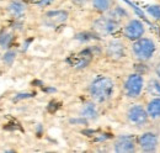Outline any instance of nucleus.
<instances>
[{"label":"nucleus","mask_w":160,"mask_h":153,"mask_svg":"<svg viewBox=\"0 0 160 153\" xmlns=\"http://www.w3.org/2000/svg\"><path fill=\"white\" fill-rule=\"evenodd\" d=\"M92 6L99 13H108L112 9V0H91Z\"/></svg>","instance_id":"16"},{"label":"nucleus","mask_w":160,"mask_h":153,"mask_svg":"<svg viewBox=\"0 0 160 153\" xmlns=\"http://www.w3.org/2000/svg\"><path fill=\"white\" fill-rule=\"evenodd\" d=\"M12 41V35L11 34H6L5 31L0 32V47L1 48H9Z\"/></svg>","instance_id":"19"},{"label":"nucleus","mask_w":160,"mask_h":153,"mask_svg":"<svg viewBox=\"0 0 160 153\" xmlns=\"http://www.w3.org/2000/svg\"><path fill=\"white\" fill-rule=\"evenodd\" d=\"M118 27H120V22L110 16H101L94 22V30L101 36L112 35L118 30Z\"/></svg>","instance_id":"7"},{"label":"nucleus","mask_w":160,"mask_h":153,"mask_svg":"<svg viewBox=\"0 0 160 153\" xmlns=\"http://www.w3.org/2000/svg\"><path fill=\"white\" fill-rule=\"evenodd\" d=\"M113 92H115V83L110 76H96L89 87V93L91 99L99 104L108 101L113 95Z\"/></svg>","instance_id":"1"},{"label":"nucleus","mask_w":160,"mask_h":153,"mask_svg":"<svg viewBox=\"0 0 160 153\" xmlns=\"http://www.w3.org/2000/svg\"><path fill=\"white\" fill-rule=\"evenodd\" d=\"M108 16L120 22L122 19L128 18V13H127V10L123 9L122 6H115L113 9H111V10L108 11Z\"/></svg>","instance_id":"17"},{"label":"nucleus","mask_w":160,"mask_h":153,"mask_svg":"<svg viewBox=\"0 0 160 153\" xmlns=\"http://www.w3.org/2000/svg\"><path fill=\"white\" fill-rule=\"evenodd\" d=\"M59 103H56V101H51L49 105H48V111L49 113H56L57 109H59Z\"/></svg>","instance_id":"25"},{"label":"nucleus","mask_w":160,"mask_h":153,"mask_svg":"<svg viewBox=\"0 0 160 153\" xmlns=\"http://www.w3.org/2000/svg\"><path fill=\"white\" fill-rule=\"evenodd\" d=\"M147 13L150 18H153L157 21H160V5H148L147 6Z\"/></svg>","instance_id":"18"},{"label":"nucleus","mask_w":160,"mask_h":153,"mask_svg":"<svg viewBox=\"0 0 160 153\" xmlns=\"http://www.w3.org/2000/svg\"><path fill=\"white\" fill-rule=\"evenodd\" d=\"M80 115L82 117H86V119H91V120H95L98 119V108L95 105V103H86L82 105L81 110H80Z\"/></svg>","instance_id":"14"},{"label":"nucleus","mask_w":160,"mask_h":153,"mask_svg":"<svg viewBox=\"0 0 160 153\" xmlns=\"http://www.w3.org/2000/svg\"><path fill=\"white\" fill-rule=\"evenodd\" d=\"M147 111L149 115V119L152 120H159L160 119V98H153L149 100L147 105Z\"/></svg>","instance_id":"13"},{"label":"nucleus","mask_w":160,"mask_h":153,"mask_svg":"<svg viewBox=\"0 0 160 153\" xmlns=\"http://www.w3.org/2000/svg\"><path fill=\"white\" fill-rule=\"evenodd\" d=\"M72 1H73V4H75L77 6H84L88 0H72Z\"/></svg>","instance_id":"27"},{"label":"nucleus","mask_w":160,"mask_h":153,"mask_svg":"<svg viewBox=\"0 0 160 153\" xmlns=\"http://www.w3.org/2000/svg\"><path fill=\"white\" fill-rule=\"evenodd\" d=\"M144 85H145V82L140 73H131L123 83L124 94L129 99H137L142 95Z\"/></svg>","instance_id":"3"},{"label":"nucleus","mask_w":160,"mask_h":153,"mask_svg":"<svg viewBox=\"0 0 160 153\" xmlns=\"http://www.w3.org/2000/svg\"><path fill=\"white\" fill-rule=\"evenodd\" d=\"M147 92L153 98H160V79L150 78L147 83Z\"/></svg>","instance_id":"15"},{"label":"nucleus","mask_w":160,"mask_h":153,"mask_svg":"<svg viewBox=\"0 0 160 153\" xmlns=\"http://www.w3.org/2000/svg\"><path fill=\"white\" fill-rule=\"evenodd\" d=\"M30 3H32L33 5H37L40 8H44V6H49L54 3V0H30Z\"/></svg>","instance_id":"22"},{"label":"nucleus","mask_w":160,"mask_h":153,"mask_svg":"<svg viewBox=\"0 0 160 153\" xmlns=\"http://www.w3.org/2000/svg\"><path fill=\"white\" fill-rule=\"evenodd\" d=\"M95 38H99L96 37V35L94 34H89V32H82V34H78L75 36V40L78 41H81V42H86V41H90V40H95Z\"/></svg>","instance_id":"21"},{"label":"nucleus","mask_w":160,"mask_h":153,"mask_svg":"<svg viewBox=\"0 0 160 153\" xmlns=\"http://www.w3.org/2000/svg\"><path fill=\"white\" fill-rule=\"evenodd\" d=\"M137 145L142 152H157L159 146V136L155 132L145 131L137 137Z\"/></svg>","instance_id":"6"},{"label":"nucleus","mask_w":160,"mask_h":153,"mask_svg":"<svg viewBox=\"0 0 160 153\" xmlns=\"http://www.w3.org/2000/svg\"><path fill=\"white\" fill-rule=\"evenodd\" d=\"M123 36L129 41H137L144 36L145 34V26L138 19H131L127 21V24L123 26Z\"/></svg>","instance_id":"5"},{"label":"nucleus","mask_w":160,"mask_h":153,"mask_svg":"<svg viewBox=\"0 0 160 153\" xmlns=\"http://www.w3.org/2000/svg\"><path fill=\"white\" fill-rule=\"evenodd\" d=\"M33 41V38H27L26 41H25V43H23V47H22V51L25 52V51H27V48H28V46H30V43Z\"/></svg>","instance_id":"26"},{"label":"nucleus","mask_w":160,"mask_h":153,"mask_svg":"<svg viewBox=\"0 0 160 153\" xmlns=\"http://www.w3.org/2000/svg\"><path fill=\"white\" fill-rule=\"evenodd\" d=\"M69 122L72 125H88V119L86 117H79V119H70Z\"/></svg>","instance_id":"24"},{"label":"nucleus","mask_w":160,"mask_h":153,"mask_svg":"<svg viewBox=\"0 0 160 153\" xmlns=\"http://www.w3.org/2000/svg\"><path fill=\"white\" fill-rule=\"evenodd\" d=\"M131 51H132L133 57L137 61L144 63L153 58L155 51H157V45H155L154 40L143 36L139 40L132 42Z\"/></svg>","instance_id":"2"},{"label":"nucleus","mask_w":160,"mask_h":153,"mask_svg":"<svg viewBox=\"0 0 160 153\" xmlns=\"http://www.w3.org/2000/svg\"><path fill=\"white\" fill-rule=\"evenodd\" d=\"M137 138L133 135H121L113 145V150L117 153H129L137 150Z\"/></svg>","instance_id":"8"},{"label":"nucleus","mask_w":160,"mask_h":153,"mask_svg":"<svg viewBox=\"0 0 160 153\" xmlns=\"http://www.w3.org/2000/svg\"><path fill=\"white\" fill-rule=\"evenodd\" d=\"M8 10L11 14V16L19 19V18L23 16V14L26 11V5L20 0H14L8 5Z\"/></svg>","instance_id":"12"},{"label":"nucleus","mask_w":160,"mask_h":153,"mask_svg":"<svg viewBox=\"0 0 160 153\" xmlns=\"http://www.w3.org/2000/svg\"><path fill=\"white\" fill-rule=\"evenodd\" d=\"M15 58H16V52L10 50V51H6V52H5V55L2 56V61H4V63H6L8 66H11V64L14 63Z\"/></svg>","instance_id":"20"},{"label":"nucleus","mask_w":160,"mask_h":153,"mask_svg":"<svg viewBox=\"0 0 160 153\" xmlns=\"http://www.w3.org/2000/svg\"><path fill=\"white\" fill-rule=\"evenodd\" d=\"M106 55L108 58L118 61L126 56V47L123 45V42H121L120 40H112L106 48Z\"/></svg>","instance_id":"11"},{"label":"nucleus","mask_w":160,"mask_h":153,"mask_svg":"<svg viewBox=\"0 0 160 153\" xmlns=\"http://www.w3.org/2000/svg\"><path fill=\"white\" fill-rule=\"evenodd\" d=\"M92 52L90 48H86L84 51H81L79 55H75V56H72L70 58H68L67 61L73 66L75 67L77 69H81V68H85L92 59Z\"/></svg>","instance_id":"10"},{"label":"nucleus","mask_w":160,"mask_h":153,"mask_svg":"<svg viewBox=\"0 0 160 153\" xmlns=\"http://www.w3.org/2000/svg\"><path fill=\"white\" fill-rule=\"evenodd\" d=\"M68 11L65 10H52V11H47L43 16V22L46 26L48 27H56L58 25L64 24L68 20Z\"/></svg>","instance_id":"9"},{"label":"nucleus","mask_w":160,"mask_h":153,"mask_svg":"<svg viewBox=\"0 0 160 153\" xmlns=\"http://www.w3.org/2000/svg\"><path fill=\"white\" fill-rule=\"evenodd\" d=\"M155 74H157V78L160 79V61L157 63V66H155Z\"/></svg>","instance_id":"28"},{"label":"nucleus","mask_w":160,"mask_h":153,"mask_svg":"<svg viewBox=\"0 0 160 153\" xmlns=\"http://www.w3.org/2000/svg\"><path fill=\"white\" fill-rule=\"evenodd\" d=\"M32 84H38V85H43V84H42V82H40V80H35V82H32Z\"/></svg>","instance_id":"30"},{"label":"nucleus","mask_w":160,"mask_h":153,"mask_svg":"<svg viewBox=\"0 0 160 153\" xmlns=\"http://www.w3.org/2000/svg\"><path fill=\"white\" fill-rule=\"evenodd\" d=\"M36 95V93H19L16 94L14 98V101H20V100H25V99H30V98H33Z\"/></svg>","instance_id":"23"},{"label":"nucleus","mask_w":160,"mask_h":153,"mask_svg":"<svg viewBox=\"0 0 160 153\" xmlns=\"http://www.w3.org/2000/svg\"><path fill=\"white\" fill-rule=\"evenodd\" d=\"M42 90H43L44 93H56V92H57L56 88H42Z\"/></svg>","instance_id":"29"},{"label":"nucleus","mask_w":160,"mask_h":153,"mask_svg":"<svg viewBox=\"0 0 160 153\" xmlns=\"http://www.w3.org/2000/svg\"><path fill=\"white\" fill-rule=\"evenodd\" d=\"M127 120L133 126L142 129L148 125L149 115H148L147 109H144V106H142L140 104H134L127 111Z\"/></svg>","instance_id":"4"}]
</instances>
